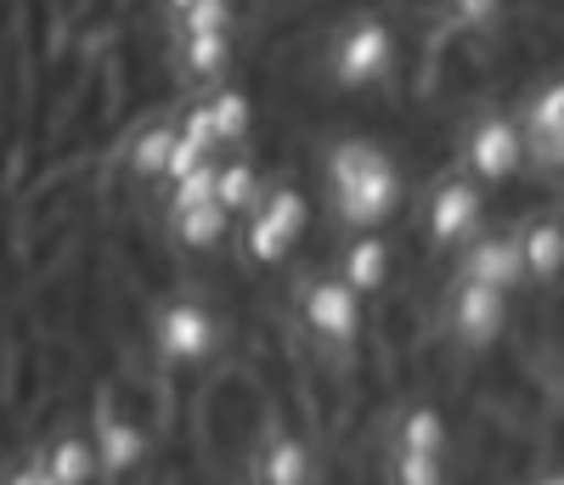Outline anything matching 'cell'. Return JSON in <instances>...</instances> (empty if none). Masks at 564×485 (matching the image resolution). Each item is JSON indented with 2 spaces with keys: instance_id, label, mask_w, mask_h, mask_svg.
<instances>
[{
  "instance_id": "1",
  "label": "cell",
  "mask_w": 564,
  "mask_h": 485,
  "mask_svg": "<svg viewBox=\"0 0 564 485\" xmlns=\"http://www.w3.org/2000/svg\"><path fill=\"white\" fill-rule=\"evenodd\" d=\"M316 198H322V242L345 249L356 231H395L423 204V192L390 141L350 130L327 141L316 170Z\"/></svg>"
},
{
  "instance_id": "2",
  "label": "cell",
  "mask_w": 564,
  "mask_h": 485,
  "mask_svg": "<svg viewBox=\"0 0 564 485\" xmlns=\"http://www.w3.org/2000/svg\"><path fill=\"white\" fill-rule=\"evenodd\" d=\"M238 242H243V255L254 266H271V271L294 266L305 255V242L327 249L334 266H339V249H334V242H322V198L311 186H300V181H265L260 204L238 226Z\"/></svg>"
},
{
  "instance_id": "3",
  "label": "cell",
  "mask_w": 564,
  "mask_h": 485,
  "mask_svg": "<svg viewBox=\"0 0 564 485\" xmlns=\"http://www.w3.org/2000/svg\"><path fill=\"white\" fill-rule=\"evenodd\" d=\"M401 29L384 12H356L339 23L334 45H327V79H334L345 96H367V90H384L401 74Z\"/></svg>"
},
{
  "instance_id": "4",
  "label": "cell",
  "mask_w": 564,
  "mask_h": 485,
  "mask_svg": "<svg viewBox=\"0 0 564 485\" xmlns=\"http://www.w3.org/2000/svg\"><path fill=\"white\" fill-rule=\"evenodd\" d=\"M417 220H423V237H430L441 255H463L491 220V192L468 170H452V175H441L430 192H423Z\"/></svg>"
},
{
  "instance_id": "5",
  "label": "cell",
  "mask_w": 564,
  "mask_h": 485,
  "mask_svg": "<svg viewBox=\"0 0 564 485\" xmlns=\"http://www.w3.org/2000/svg\"><path fill=\"white\" fill-rule=\"evenodd\" d=\"M148 345L159 351L164 367L198 373V367H209V362L220 356L226 322H220V311L204 305V300H170V305H159L153 322H148Z\"/></svg>"
},
{
  "instance_id": "6",
  "label": "cell",
  "mask_w": 564,
  "mask_h": 485,
  "mask_svg": "<svg viewBox=\"0 0 564 485\" xmlns=\"http://www.w3.org/2000/svg\"><path fill=\"white\" fill-rule=\"evenodd\" d=\"M463 170L475 175L486 192H508L531 170V153H525V125L520 114H480L463 136Z\"/></svg>"
},
{
  "instance_id": "7",
  "label": "cell",
  "mask_w": 564,
  "mask_h": 485,
  "mask_svg": "<svg viewBox=\"0 0 564 485\" xmlns=\"http://www.w3.org/2000/svg\"><path fill=\"white\" fill-rule=\"evenodd\" d=\"M300 322L311 327V338H322V345L350 351L356 338L367 333V300L356 294L339 271H322L305 288V300H300Z\"/></svg>"
},
{
  "instance_id": "8",
  "label": "cell",
  "mask_w": 564,
  "mask_h": 485,
  "mask_svg": "<svg viewBox=\"0 0 564 485\" xmlns=\"http://www.w3.org/2000/svg\"><path fill=\"white\" fill-rule=\"evenodd\" d=\"M85 434H90V452H97V468H102V479H130V474H141V468H148V452H153V441H148V423H141L130 407H119V401H102L97 412H90Z\"/></svg>"
},
{
  "instance_id": "9",
  "label": "cell",
  "mask_w": 564,
  "mask_h": 485,
  "mask_svg": "<svg viewBox=\"0 0 564 485\" xmlns=\"http://www.w3.org/2000/svg\"><path fill=\"white\" fill-rule=\"evenodd\" d=\"M446 322H452V333H457V345L491 351V345H502L508 327H513V294L457 277L452 294H446Z\"/></svg>"
},
{
  "instance_id": "10",
  "label": "cell",
  "mask_w": 564,
  "mask_h": 485,
  "mask_svg": "<svg viewBox=\"0 0 564 485\" xmlns=\"http://www.w3.org/2000/svg\"><path fill=\"white\" fill-rule=\"evenodd\" d=\"M457 277L502 288V294H520L525 288V255H520V231H513V220H497V226H486L475 242H468V249L457 255Z\"/></svg>"
},
{
  "instance_id": "11",
  "label": "cell",
  "mask_w": 564,
  "mask_h": 485,
  "mask_svg": "<svg viewBox=\"0 0 564 485\" xmlns=\"http://www.w3.org/2000/svg\"><path fill=\"white\" fill-rule=\"evenodd\" d=\"M361 300H379L384 288L395 282V237L390 231H356L345 249H339V266H334Z\"/></svg>"
},
{
  "instance_id": "12",
  "label": "cell",
  "mask_w": 564,
  "mask_h": 485,
  "mask_svg": "<svg viewBox=\"0 0 564 485\" xmlns=\"http://www.w3.org/2000/svg\"><path fill=\"white\" fill-rule=\"evenodd\" d=\"M204 108H209V119H215L220 159L243 153L249 141H254V130H260V103L249 96V85H238V79H220V85L204 96Z\"/></svg>"
},
{
  "instance_id": "13",
  "label": "cell",
  "mask_w": 564,
  "mask_h": 485,
  "mask_svg": "<svg viewBox=\"0 0 564 485\" xmlns=\"http://www.w3.org/2000/svg\"><path fill=\"white\" fill-rule=\"evenodd\" d=\"M520 255H525V288H547L564 277V215H520Z\"/></svg>"
},
{
  "instance_id": "14",
  "label": "cell",
  "mask_w": 564,
  "mask_h": 485,
  "mask_svg": "<svg viewBox=\"0 0 564 485\" xmlns=\"http://www.w3.org/2000/svg\"><path fill=\"white\" fill-rule=\"evenodd\" d=\"M316 468H322L316 446L305 441V434L282 429L254 457V485H316Z\"/></svg>"
},
{
  "instance_id": "15",
  "label": "cell",
  "mask_w": 564,
  "mask_h": 485,
  "mask_svg": "<svg viewBox=\"0 0 564 485\" xmlns=\"http://www.w3.org/2000/svg\"><path fill=\"white\" fill-rule=\"evenodd\" d=\"M395 446L401 452H435V457H452V412L441 401H417L401 412L395 423Z\"/></svg>"
},
{
  "instance_id": "16",
  "label": "cell",
  "mask_w": 564,
  "mask_h": 485,
  "mask_svg": "<svg viewBox=\"0 0 564 485\" xmlns=\"http://www.w3.org/2000/svg\"><path fill=\"white\" fill-rule=\"evenodd\" d=\"M260 192H265V175H260L243 153L215 159V204H220L231 220H243V215L260 204Z\"/></svg>"
},
{
  "instance_id": "17",
  "label": "cell",
  "mask_w": 564,
  "mask_h": 485,
  "mask_svg": "<svg viewBox=\"0 0 564 485\" xmlns=\"http://www.w3.org/2000/svg\"><path fill=\"white\" fill-rule=\"evenodd\" d=\"M40 457H45V474H52V479H63V485H97V479H102V468H97V452H90V434H85V429H68V434H57V441L45 446Z\"/></svg>"
},
{
  "instance_id": "18",
  "label": "cell",
  "mask_w": 564,
  "mask_h": 485,
  "mask_svg": "<svg viewBox=\"0 0 564 485\" xmlns=\"http://www.w3.org/2000/svg\"><path fill=\"white\" fill-rule=\"evenodd\" d=\"M175 130H181V125H148V130L135 136V148H130V170L148 181V186H159V192H164V181H170Z\"/></svg>"
},
{
  "instance_id": "19",
  "label": "cell",
  "mask_w": 564,
  "mask_h": 485,
  "mask_svg": "<svg viewBox=\"0 0 564 485\" xmlns=\"http://www.w3.org/2000/svg\"><path fill=\"white\" fill-rule=\"evenodd\" d=\"M508 7H513V0H446V23L463 40H486V34L508 29Z\"/></svg>"
},
{
  "instance_id": "20",
  "label": "cell",
  "mask_w": 564,
  "mask_h": 485,
  "mask_svg": "<svg viewBox=\"0 0 564 485\" xmlns=\"http://www.w3.org/2000/svg\"><path fill=\"white\" fill-rule=\"evenodd\" d=\"M390 479L395 485H446L452 479V463L435 457V452H390Z\"/></svg>"
},
{
  "instance_id": "21",
  "label": "cell",
  "mask_w": 564,
  "mask_h": 485,
  "mask_svg": "<svg viewBox=\"0 0 564 485\" xmlns=\"http://www.w3.org/2000/svg\"><path fill=\"white\" fill-rule=\"evenodd\" d=\"M531 485H564V468H547V474H536Z\"/></svg>"
},
{
  "instance_id": "22",
  "label": "cell",
  "mask_w": 564,
  "mask_h": 485,
  "mask_svg": "<svg viewBox=\"0 0 564 485\" xmlns=\"http://www.w3.org/2000/svg\"><path fill=\"white\" fill-rule=\"evenodd\" d=\"M164 7H170V12H175V18H181V12H186V7H193V0H164Z\"/></svg>"
},
{
  "instance_id": "23",
  "label": "cell",
  "mask_w": 564,
  "mask_h": 485,
  "mask_svg": "<svg viewBox=\"0 0 564 485\" xmlns=\"http://www.w3.org/2000/svg\"><path fill=\"white\" fill-rule=\"evenodd\" d=\"M446 485H452V479H446Z\"/></svg>"
}]
</instances>
